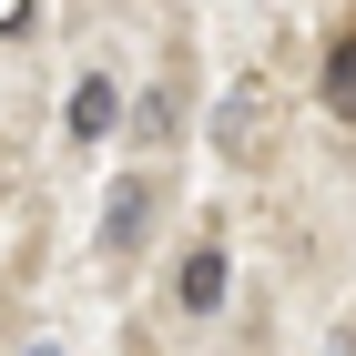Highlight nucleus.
Returning <instances> with one entry per match:
<instances>
[{
  "label": "nucleus",
  "mask_w": 356,
  "mask_h": 356,
  "mask_svg": "<svg viewBox=\"0 0 356 356\" xmlns=\"http://www.w3.org/2000/svg\"><path fill=\"white\" fill-rule=\"evenodd\" d=\"M72 133L82 143H102V133H122V92L92 72V82H72Z\"/></svg>",
  "instance_id": "nucleus-1"
},
{
  "label": "nucleus",
  "mask_w": 356,
  "mask_h": 356,
  "mask_svg": "<svg viewBox=\"0 0 356 356\" xmlns=\"http://www.w3.org/2000/svg\"><path fill=\"white\" fill-rule=\"evenodd\" d=\"M224 285H234V275H224V245H193V254H184V285H173V296H184L193 316H214V305H224Z\"/></svg>",
  "instance_id": "nucleus-2"
},
{
  "label": "nucleus",
  "mask_w": 356,
  "mask_h": 356,
  "mask_svg": "<svg viewBox=\"0 0 356 356\" xmlns=\"http://www.w3.org/2000/svg\"><path fill=\"white\" fill-rule=\"evenodd\" d=\"M143 224H153V204H143V184H122V193H112V214H102V245H133Z\"/></svg>",
  "instance_id": "nucleus-3"
},
{
  "label": "nucleus",
  "mask_w": 356,
  "mask_h": 356,
  "mask_svg": "<svg viewBox=\"0 0 356 356\" xmlns=\"http://www.w3.org/2000/svg\"><path fill=\"white\" fill-rule=\"evenodd\" d=\"M326 102L356 122V41H336V61H326Z\"/></svg>",
  "instance_id": "nucleus-4"
},
{
  "label": "nucleus",
  "mask_w": 356,
  "mask_h": 356,
  "mask_svg": "<svg viewBox=\"0 0 356 356\" xmlns=\"http://www.w3.org/2000/svg\"><path fill=\"white\" fill-rule=\"evenodd\" d=\"M31 21H41V0H0V41H21Z\"/></svg>",
  "instance_id": "nucleus-5"
},
{
  "label": "nucleus",
  "mask_w": 356,
  "mask_h": 356,
  "mask_svg": "<svg viewBox=\"0 0 356 356\" xmlns=\"http://www.w3.org/2000/svg\"><path fill=\"white\" fill-rule=\"evenodd\" d=\"M31 356H61V346H31Z\"/></svg>",
  "instance_id": "nucleus-6"
}]
</instances>
